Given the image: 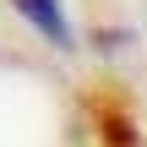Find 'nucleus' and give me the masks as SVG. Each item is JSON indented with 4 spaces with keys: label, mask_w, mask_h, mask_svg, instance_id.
Wrapping results in <instances>:
<instances>
[{
    "label": "nucleus",
    "mask_w": 147,
    "mask_h": 147,
    "mask_svg": "<svg viewBox=\"0 0 147 147\" xmlns=\"http://www.w3.org/2000/svg\"><path fill=\"white\" fill-rule=\"evenodd\" d=\"M55 49H71V22H65V11H60V0H11Z\"/></svg>",
    "instance_id": "obj_1"
}]
</instances>
